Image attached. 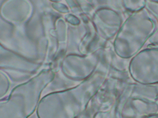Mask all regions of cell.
<instances>
[{"instance_id":"6da1fadb","label":"cell","mask_w":158,"mask_h":118,"mask_svg":"<svg viewBox=\"0 0 158 118\" xmlns=\"http://www.w3.org/2000/svg\"><path fill=\"white\" fill-rule=\"evenodd\" d=\"M156 26L146 7L128 14L111 42L114 51L118 57L130 60L146 47Z\"/></svg>"},{"instance_id":"7a4b0ae2","label":"cell","mask_w":158,"mask_h":118,"mask_svg":"<svg viewBox=\"0 0 158 118\" xmlns=\"http://www.w3.org/2000/svg\"><path fill=\"white\" fill-rule=\"evenodd\" d=\"M83 87L51 93L38 103L39 118H77L84 110L91 92Z\"/></svg>"},{"instance_id":"3957f363","label":"cell","mask_w":158,"mask_h":118,"mask_svg":"<svg viewBox=\"0 0 158 118\" xmlns=\"http://www.w3.org/2000/svg\"><path fill=\"white\" fill-rule=\"evenodd\" d=\"M128 73L134 82L158 85V47H146L132 57Z\"/></svg>"},{"instance_id":"277c9868","label":"cell","mask_w":158,"mask_h":118,"mask_svg":"<svg viewBox=\"0 0 158 118\" xmlns=\"http://www.w3.org/2000/svg\"><path fill=\"white\" fill-rule=\"evenodd\" d=\"M126 17L123 11L113 7L99 9L94 17L97 34L103 41L111 42Z\"/></svg>"},{"instance_id":"5b68a950","label":"cell","mask_w":158,"mask_h":118,"mask_svg":"<svg viewBox=\"0 0 158 118\" xmlns=\"http://www.w3.org/2000/svg\"><path fill=\"white\" fill-rule=\"evenodd\" d=\"M31 114L21 96L14 91L7 100L0 101V118H27Z\"/></svg>"},{"instance_id":"8992f818","label":"cell","mask_w":158,"mask_h":118,"mask_svg":"<svg viewBox=\"0 0 158 118\" xmlns=\"http://www.w3.org/2000/svg\"><path fill=\"white\" fill-rule=\"evenodd\" d=\"M145 7L155 18L157 24L156 29L148 41L146 47H158V3L147 0Z\"/></svg>"},{"instance_id":"52a82bcc","label":"cell","mask_w":158,"mask_h":118,"mask_svg":"<svg viewBox=\"0 0 158 118\" xmlns=\"http://www.w3.org/2000/svg\"><path fill=\"white\" fill-rule=\"evenodd\" d=\"M147 0H120V6L123 12L128 14L145 7Z\"/></svg>"},{"instance_id":"ba28073f","label":"cell","mask_w":158,"mask_h":118,"mask_svg":"<svg viewBox=\"0 0 158 118\" xmlns=\"http://www.w3.org/2000/svg\"><path fill=\"white\" fill-rule=\"evenodd\" d=\"M10 85V81L8 76L0 71V99L4 98L9 92Z\"/></svg>"},{"instance_id":"9c48e42d","label":"cell","mask_w":158,"mask_h":118,"mask_svg":"<svg viewBox=\"0 0 158 118\" xmlns=\"http://www.w3.org/2000/svg\"><path fill=\"white\" fill-rule=\"evenodd\" d=\"M142 118H158V112L156 113V114H153L149 116H147L145 117H143Z\"/></svg>"},{"instance_id":"30bf717a","label":"cell","mask_w":158,"mask_h":118,"mask_svg":"<svg viewBox=\"0 0 158 118\" xmlns=\"http://www.w3.org/2000/svg\"><path fill=\"white\" fill-rule=\"evenodd\" d=\"M2 51H3V49L1 47V45H0V60H1V56L2 54Z\"/></svg>"},{"instance_id":"8fae6325","label":"cell","mask_w":158,"mask_h":118,"mask_svg":"<svg viewBox=\"0 0 158 118\" xmlns=\"http://www.w3.org/2000/svg\"><path fill=\"white\" fill-rule=\"evenodd\" d=\"M149 1H152V2H155L158 3V0H149Z\"/></svg>"}]
</instances>
